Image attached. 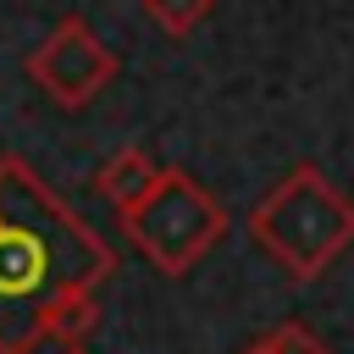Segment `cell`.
Instances as JSON below:
<instances>
[{"label":"cell","instance_id":"52a82bcc","mask_svg":"<svg viewBox=\"0 0 354 354\" xmlns=\"http://www.w3.org/2000/svg\"><path fill=\"white\" fill-rule=\"evenodd\" d=\"M266 348H271V354H332L304 321H282V326H271V332H266Z\"/></svg>","mask_w":354,"mask_h":354},{"label":"cell","instance_id":"5b68a950","mask_svg":"<svg viewBox=\"0 0 354 354\" xmlns=\"http://www.w3.org/2000/svg\"><path fill=\"white\" fill-rule=\"evenodd\" d=\"M155 183H160V166H155L144 149H116V155L94 171V188H100V194H105L122 216H127V210H133V205H138Z\"/></svg>","mask_w":354,"mask_h":354},{"label":"cell","instance_id":"3957f363","mask_svg":"<svg viewBox=\"0 0 354 354\" xmlns=\"http://www.w3.org/2000/svg\"><path fill=\"white\" fill-rule=\"evenodd\" d=\"M127 238L160 277H188L227 232V205L183 166H160V183L122 216Z\"/></svg>","mask_w":354,"mask_h":354},{"label":"cell","instance_id":"ba28073f","mask_svg":"<svg viewBox=\"0 0 354 354\" xmlns=\"http://www.w3.org/2000/svg\"><path fill=\"white\" fill-rule=\"evenodd\" d=\"M243 354H271V348H266V337H254V343H249Z\"/></svg>","mask_w":354,"mask_h":354},{"label":"cell","instance_id":"8992f818","mask_svg":"<svg viewBox=\"0 0 354 354\" xmlns=\"http://www.w3.org/2000/svg\"><path fill=\"white\" fill-rule=\"evenodd\" d=\"M210 6H216V0H144V17H149L160 33L183 39V33H194V28L210 17Z\"/></svg>","mask_w":354,"mask_h":354},{"label":"cell","instance_id":"7a4b0ae2","mask_svg":"<svg viewBox=\"0 0 354 354\" xmlns=\"http://www.w3.org/2000/svg\"><path fill=\"white\" fill-rule=\"evenodd\" d=\"M249 238L282 266V277L315 282L354 243V205L315 160H299L249 210Z\"/></svg>","mask_w":354,"mask_h":354},{"label":"cell","instance_id":"6da1fadb","mask_svg":"<svg viewBox=\"0 0 354 354\" xmlns=\"http://www.w3.org/2000/svg\"><path fill=\"white\" fill-rule=\"evenodd\" d=\"M116 271L105 238L17 155L0 160V354L44 337L77 348L94 326V288Z\"/></svg>","mask_w":354,"mask_h":354},{"label":"cell","instance_id":"277c9868","mask_svg":"<svg viewBox=\"0 0 354 354\" xmlns=\"http://www.w3.org/2000/svg\"><path fill=\"white\" fill-rule=\"evenodd\" d=\"M28 77L66 111H83L88 100H100V88H111L116 77V55L111 44L83 22V17H66L50 28V39L28 55Z\"/></svg>","mask_w":354,"mask_h":354},{"label":"cell","instance_id":"9c48e42d","mask_svg":"<svg viewBox=\"0 0 354 354\" xmlns=\"http://www.w3.org/2000/svg\"><path fill=\"white\" fill-rule=\"evenodd\" d=\"M61 354H83V348H61Z\"/></svg>","mask_w":354,"mask_h":354}]
</instances>
